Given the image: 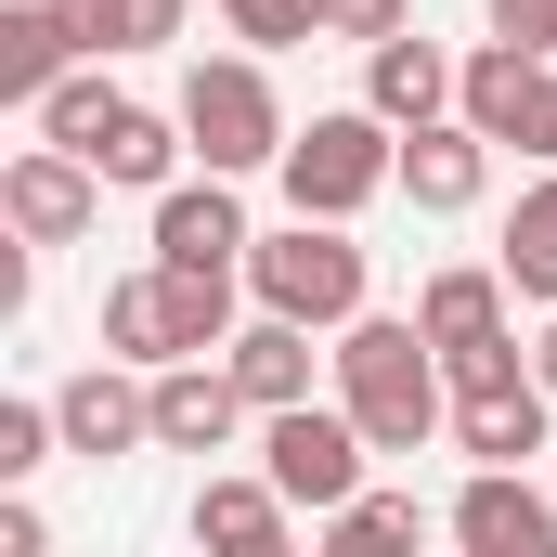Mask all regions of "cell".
<instances>
[{"label":"cell","instance_id":"cell-1","mask_svg":"<svg viewBox=\"0 0 557 557\" xmlns=\"http://www.w3.org/2000/svg\"><path fill=\"white\" fill-rule=\"evenodd\" d=\"M324 389L363 416L376 454H428V441L454 428V376H441V350H428L416 311H350L337 350H324Z\"/></svg>","mask_w":557,"mask_h":557},{"label":"cell","instance_id":"cell-2","mask_svg":"<svg viewBox=\"0 0 557 557\" xmlns=\"http://www.w3.org/2000/svg\"><path fill=\"white\" fill-rule=\"evenodd\" d=\"M182 131H195V169H285V143H298V117H285L273 91V52H195L182 65Z\"/></svg>","mask_w":557,"mask_h":557},{"label":"cell","instance_id":"cell-3","mask_svg":"<svg viewBox=\"0 0 557 557\" xmlns=\"http://www.w3.org/2000/svg\"><path fill=\"white\" fill-rule=\"evenodd\" d=\"M234 285L247 273H182V260H143V273L104 285V350L117 363H182V350H221L234 337Z\"/></svg>","mask_w":557,"mask_h":557},{"label":"cell","instance_id":"cell-4","mask_svg":"<svg viewBox=\"0 0 557 557\" xmlns=\"http://www.w3.org/2000/svg\"><path fill=\"white\" fill-rule=\"evenodd\" d=\"M247 298L260 311H298V324H350V311H376V260L350 247V221H311V208H285V234L247 247Z\"/></svg>","mask_w":557,"mask_h":557},{"label":"cell","instance_id":"cell-5","mask_svg":"<svg viewBox=\"0 0 557 557\" xmlns=\"http://www.w3.org/2000/svg\"><path fill=\"white\" fill-rule=\"evenodd\" d=\"M273 182H285V208H311V221H363L376 195H403V131L376 104H337V117H311L285 143Z\"/></svg>","mask_w":557,"mask_h":557},{"label":"cell","instance_id":"cell-6","mask_svg":"<svg viewBox=\"0 0 557 557\" xmlns=\"http://www.w3.org/2000/svg\"><path fill=\"white\" fill-rule=\"evenodd\" d=\"M260 467L298 493V519H324V506H350V493L376 480V441H363V416L324 389V403H285V416H260Z\"/></svg>","mask_w":557,"mask_h":557},{"label":"cell","instance_id":"cell-7","mask_svg":"<svg viewBox=\"0 0 557 557\" xmlns=\"http://www.w3.org/2000/svg\"><path fill=\"white\" fill-rule=\"evenodd\" d=\"M104 169L91 156H65V143H26V156H0V234H26V247H78L91 221H104Z\"/></svg>","mask_w":557,"mask_h":557},{"label":"cell","instance_id":"cell-8","mask_svg":"<svg viewBox=\"0 0 557 557\" xmlns=\"http://www.w3.org/2000/svg\"><path fill=\"white\" fill-rule=\"evenodd\" d=\"M441 532L467 557H557V493L532 467H467V493L441 506Z\"/></svg>","mask_w":557,"mask_h":557},{"label":"cell","instance_id":"cell-9","mask_svg":"<svg viewBox=\"0 0 557 557\" xmlns=\"http://www.w3.org/2000/svg\"><path fill=\"white\" fill-rule=\"evenodd\" d=\"M52 416H65V454H91V467H117V454H156V376L143 363H78L65 389H52Z\"/></svg>","mask_w":557,"mask_h":557},{"label":"cell","instance_id":"cell-10","mask_svg":"<svg viewBox=\"0 0 557 557\" xmlns=\"http://www.w3.org/2000/svg\"><path fill=\"white\" fill-rule=\"evenodd\" d=\"M208 557H285L298 545V493H285L273 467H208V493H195V519H182Z\"/></svg>","mask_w":557,"mask_h":557},{"label":"cell","instance_id":"cell-11","mask_svg":"<svg viewBox=\"0 0 557 557\" xmlns=\"http://www.w3.org/2000/svg\"><path fill=\"white\" fill-rule=\"evenodd\" d=\"M247 195H234V169H195V182H169L156 195V260H182V273H247Z\"/></svg>","mask_w":557,"mask_h":557},{"label":"cell","instance_id":"cell-12","mask_svg":"<svg viewBox=\"0 0 557 557\" xmlns=\"http://www.w3.org/2000/svg\"><path fill=\"white\" fill-rule=\"evenodd\" d=\"M493 156H506V143L480 131V117H428V131H403V208H416V221H467V208L493 195Z\"/></svg>","mask_w":557,"mask_h":557},{"label":"cell","instance_id":"cell-13","mask_svg":"<svg viewBox=\"0 0 557 557\" xmlns=\"http://www.w3.org/2000/svg\"><path fill=\"white\" fill-rule=\"evenodd\" d=\"M260 416L247 389H234V363L221 350H182V363H156V454H234V428Z\"/></svg>","mask_w":557,"mask_h":557},{"label":"cell","instance_id":"cell-14","mask_svg":"<svg viewBox=\"0 0 557 557\" xmlns=\"http://www.w3.org/2000/svg\"><path fill=\"white\" fill-rule=\"evenodd\" d=\"M454 78H467V52H441L428 26H389V39L363 52V104H376L389 131H428V117H454Z\"/></svg>","mask_w":557,"mask_h":557},{"label":"cell","instance_id":"cell-15","mask_svg":"<svg viewBox=\"0 0 557 557\" xmlns=\"http://www.w3.org/2000/svg\"><path fill=\"white\" fill-rule=\"evenodd\" d=\"M545 428H557L545 363H532V376H506V389H454V454H467V467H532V454H545Z\"/></svg>","mask_w":557,"mask_h":557},{"label":"cell","instance_id":"cell-16","mask_svg":"<svg viewBox=\"0 0 557 557\" xmlns=\"http://www.w3.org/2000/svg\"><path fill=\"white\" fill-rule=\"evenodd\" d=\"M311 337H324V324H298V311H247V324L221 337V363H234V389H247L260 416H285V403H311Z\"/></svg>","mask_w":557,"mask_h":557},{"label":"cell","instance_id":"cell-17","mask_svg":"<svg viewBox=\"0 0 557 557\" xmlns=\"http://www.w3.org/2000/svg\"><path fill=\"white\" fill-rule=\"evenodd\" d=\"M545 52H519V39H480V52H467V78H454V117H480V131L493 143H519L532 131V104H545Z\"/></svg>","mask_w":557,"mask_h":557},{"label":"cell","instance_id":"cell-18","mask_svg":"<svg viewBox=\"0 0 557 557\" xmlns=\"http://www.w3.org/2000/svg\"><path fill=\"white\" fill-rule=\"evenodd\" d=\"M506 260H454V273H428L416 285V324H428V350H480V337H506Z\"/></svg>","mask_w":557,"mask_h":557},{"label":"cell","instance_id":"cell-19","mask_svg":"<svg viewBox=\"0 0 557 557\" xmlns=\"http://www.w3.org/2000/svg\"><path fill=\"white\" fill-rule=\"evenodd\" d=\"M65 65H91L78 26H65V0H0V104H39Z\"/></svg>","mask_w":557,"mask_h":557},{"label":"cell","instance_id":"cell-20","mask_svg":"<svg viewBox=\"0 0 557 557\" xmlns=\"http://www.w3.org/2000/svg\"><path fill=\"white\" fill-rule=\"evenodd\" d=\"M65 26H78V52H169L182 26H195V0H65Z\"/></svg>","mask_w":557,"mask_h":557},{"label":"cell","instance_id":"cell-21","mask_svg":"<svg viewBox=\"0 0 557 557\" xmlns=\"http://www.w3.org/2000/svg\"><path fill=\"white\" fill-rule=\"evenodd\" d=\"M493 260H506V285H519L532 311H557V169L506 208V247H493Z\"/></svg>","mask_w":557,"mask_h":557},{"label":"cell","instance_id":"cell-22","mask_svg":"<svg viewBox=\"0 0 557 557\" xmlns=\"http://www.w3.org/2000/svg\"><path fill=\"white\" fill-rule=\"evenodd\" d=\"M117 104H131V91H117V78H104V52H91V65H65V78H52V91L26 104V117H39V143H65V156H91Z\"/></svg>","mask_w":557,"mask_h":557},{"label":"cell","instance_id":"cell-23","mask_svg":"<svg viewBox=\"0 0 557 557\" xmlns=\"http://www.w3.org/2000/svg\"><path fill=\"white\" fill-rule=\"evenodd\" d=\"M311 532H324V545H337V557H363V545H428L441 519H428L416 493H376V480H363V493H350V506H324Z\"/></svg>","mask_w":557,"mask_h":557},{"label":"cell","instance_id":"cell-24","mask_svg":"<svg viewBox=\"0 0 557 557\" xmlns=\"http://www.w3.org/2000/svg\"><path fill=\"white\" fill-rule=\"evenodd\" d=\"M221 26H234L247 52H298V39H324V13H311V0H221Z\"/></svg>","mask_w":557,"mask_h":557},{"label":"cell","instance_id":"cell-25","mask_svg":"<svg viewBox=\"0 0 557 557\" xmlns=\"http://www.w3.org/2000/svg\"><path fill=\"white\" fill-rule=\"evenodd\" d=\"M324 13V39H350V52H376L389 26H416V0H311Z\"/></svg>","mask_w":557,"mask_h":557},{"label":"cell","instance_id":"cell-26","mask_svg":"<svg viewBox=\"0 0 557 557\" xmlns=\"http://www.w3.org/2000/svg\"><path fill=\"white\" fill-rule=\"evenodd\" d=\"M493 39H519V52H557V0H493Z\"/></svg>","mask_w":557,"mask_h":557},{"label":"cell","instance_id":"cell-27","mask_svg":"<svg viewBox=\"0 0 557 557\" xmlns=\"http://www.w3.org/2000/svg\"><path fill=\"white\" fill-rule=\"evenodd\" d=\"M52 545V532H39V506H26V480H13V493H0V557H39Z\"/></svg>","mask_w":557,"mask_h":557},{"label":"cell","instance_id":"cell-28","mask_svg":"<svg viewBox=\"0 0 557 557\" xmlns=\"http://www.w3.org/2000/svg\"><path fill=\"white\" fill-rule=\"evenodd\" d=\"M519 156H545V169H557V78H545V104H532V131H519Z\"/></svg>","mask_w":557,"mask_h":557},{"label":"cell","instance_id":"cell-29","mask_svg":"<svg viewBox=\"0 0 557 557\" xmlns=\"http://www.w3.org/2000/svg\"><path fill=\"white\" fill-rule=\"evenodd\" d=\"M532 363H545V389H557V311H545V337H532Z\"/></svg>","mask_w":557,"mask_h":557}]
</instances>
